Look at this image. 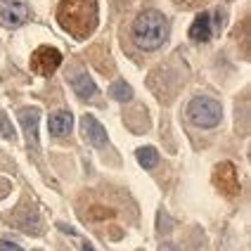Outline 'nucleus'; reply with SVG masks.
<instances>
[{
    "label": "nucleus",
    "mask_w": 251,
    "mask_h": 251,
    "mask_svg": "<svg viewBox=\"0 0 251 251\" xmlns=\"http://www.w3.org/2000/svg\"><path fill=\"white\" fill-rule=\"evenodd\" d=\"M168 38V22L161 12H142L133 24V41L142 50H156Z\"/></svg>",
    "instance_id": "obj_1"
},
{
    "label": "nucleus",
    "mask_w": 251,
    "mask_h": 251,
    "mask_svg": "<svg viewBox=\"0 0 251 251\" xmlns=\"http://www.w3.org/2000/svg\"><path fill=\"white\" fill-rule=\"evenodd\" d=\"M95 17H98V10H95V2L93 0H64L62 10L57 12V19L62 22V26L71 31L74 22H81L78 28H81V36H85L93 24H95Z\"/></svg>",
    "instance_id": "obj_2"
},
{
    "label": "nucleus",
    "mask_w": 251,
    "mask_h": 251,
    "mask_svg": "<svg viewBox=\"0 0 251 251\" xmlns=\"http://www.w3.org/2000/svg\"><path fill=\"white\" fill-rule=\"evenodd\" d=\"M187 116H190V121L195 126H199V128H213V126L221 124L223 109H221V104H218L216 100L199 95V98H195L187 104Z\"/></svg>",
    "instance_id": "obj_3"
},
{
    "label": "nucleus",
    "mask_w": 251,
    "mask_h": 251,
    "mask_svg": "<svg viewBox=\"0 0 251 251\" xmlns=\"http://www.w3.org/2000/svg\"><path fill=\"white\" fill-rule=\"evenodd\" d=\"M28 19L26 0H0V24L7 28L22 26Z\"/></svg>",
    "instance_id": "obj_4"
},
{
    "label": "nucleus",
    "mask_w": 251,
    "mask_h": 251,
    "mask_svg": "<svg viewBox=\"0 0 251 251\" xmlns=\"http://www.w3.org/2000/svg\"><path fill=\"white\" fill-rule=\"evenodd\" d=\"M59 62H62L59 50H55V48H41L33 55V69L38 74H43V76H50L59 67Z\"/></svg>",
    "instance_id": "obj_5"
},
{
    "label": "nucleus",
    "mask_w": 251,
    "mask_h": 251,
    "mask_svg": "<svg viewBox=\"0 0 251 251\" xmlns=\"http://www.w3.org/2000/svg\"><path fill=\"white\" fill-rule=\"evenodd\" d=\"M216 185L223 190L225 195H237L239 192V182H237V173L232 164H221L216 168Z\"/></svg>",
    "instance_id": "obj_6"
},
{
    "label": "nucleus",
    "mask_w": 251,
    "mask_h": 251,
    "mask_svg": "<svg viewBox=\"0 0 251 251\" xmlns=\"http://www.w3.org/2000/svg\"><path fill=\"white\" fill-rule=\"evenodd\" d=\"M69 83L74 85V90H76V95L81 100H93L95 98V93H98V88L93 83V78L85 74V71H71L69 74Z\"/></svg>",
    "instance_id": "obj_7"
},
{
    "label": "nucleus",
    "mask_w": 251,
    "mask_h": 251,
    "mask_svg": "<svg viewBox=\"0 0 251 251\" xmlns=\"http://www.w3.org/2000/svg\"><path fill=\"white\" fill-rule=\"evenodd\" d=\"M81 128H83L85 140H88L93 147H104V145H107V130H104L102 124H98L93 116H83V119H81Z\"/></svg>",
    "instance_id": "obj_8"
},
{
    "label": "nucleus",
    "mask_w": 251,
    "mask_h": 251,
    "mask_svg": "<svg viewBox=\"0 0 251 251\" xmlns=\"http://www.w3.org/2000/svg\"><path fill=\"white\" fill-rule=\"evenodd\" d=\"M48 126H50V135L52 138H67L71 133V128H74V116L69 112H64V109L62 112H52Z\"/></svg>",
    "instance_id": "obj_9"
},
{
    "label": "nucleus",
    "mask_w": 251,
    "mask_h": 251,
    "mask_svg": "<svg viewBox=\"0 0 251 251\" xmlns=\"http://www.w3.org/2000/svg\"><path fill=\"white\" fill-rule=\"evenodd\" d=\"M38 119H41V114H38V109H33V107H26V109L19 112L22 130L26 133L31 145H38Z\"/></svg>",
    "instance_id": "obj_10"
},
{
    "label": "nucleus",
    "mask_w": 251,
    "mask_h": 251,
    "mask_svg": "<svg viewBox=\"0 0 251 251\" xmlns=\"http://www.w3.org/2000/svg\"><path fill=\"white\" fill-rule=\"evenodd\" d=\"M211 33H213V28H211V14H206V12L197 14V19L192 22V26H190V38L197 43H204L211 38Z\"/></svg>",
    "instance_id": "obj_11"
},
{
    "label": "nucleus",
    "mask_w": 251,
    "mask_h": 251,
    "mask_svg": "<svg viewBox=\"0 0 251 251\" xmlns=\"http://www.w3.org/2000/svg\"><path fill=\"white\" fill-rule=\"evenodd\" d=\"M135 156H138V161L142 168H154L156 166V159H159L152 147H140L138 152H135Z\"/></svg>",
    "instance_id": "obj_12"
},
{
    "label": "nucleus",
    "mask_w": 251,
    "mask_h": 251,
    "mask_svg": "<svg viewBox=\"0 0 251 251\" xmlns=\"http://www.w3.org/2000/svg\"><path fill=\"white\" fill-rule=\"evenodd\" d=\"M112 98L119 100V102H128V100L133 98V90H130V85H128V83L119 81V83L112 85Z\"/></svg>",
    "instance_id": "obj_13"
},
{
    "label": "nucleus",
    "mask_w": 251,
    "mask_h": 251,
    "mask_svg": "<svg viewBox=\"0 0 251 251\" xmlns=\"http://www.w3.org/2000/svg\"><path fill=\"white\" fill-rule=\"evenodd\" d=\"M0 133H2V135H5V138H10V140L14 138L12 128H10V124H7V119H5V116H2V114H0Z\"/></svg>",
    "instance_id": "obj_14"
},
{
    "label": "nucleus",
    "mask_w": 251,
    "mask_h": 251,
    "mask_svg": "<svg viewBox=\"0 0 251 251\" xmlns=\"http://www.w3.org/2000/svg\"><path fill=\"white\" fill-rule=\"evenodd\" d=\"M0 251H24L22 247H17L14 242H7V239H0Z\"/></svg>",
    "instance_id": "obj_15"
},
{
    "label": "nucleus",
    "mask_w": 251,
    "mask_h": 251,
    "mask_svg": "<svg viewBox=\"0 0 251 251\" xmlns=\"http://www.w3.org/2000/svg\"><path fill=\"white\" fill-rule=\"evenodd\" d=\"M159 251H178V249H176L173 244H161V249H159Z\"/></svg>",
    "instance_id": "obj_16"
},
{
    "label": "nucleus",
    "mask_w": 251,
    "mask_h": 251,
    "mask_svg": "<svg viewBox=\"0 0 251 251\" xmlns=\"http://www.w3.org/2000/svg\"><path fill=\"white\" fill-rule=\"evenodd\" d=\"M83 251H93V247H90V244H83Z\"/></svg>",
    "instance_id": "obj_17"
}]
</instances>
